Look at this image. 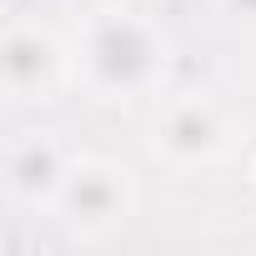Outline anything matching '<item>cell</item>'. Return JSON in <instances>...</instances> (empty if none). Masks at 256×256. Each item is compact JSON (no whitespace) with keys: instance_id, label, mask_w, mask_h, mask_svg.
<instances>
[{"instance_id":"52a82bcc","label":"cell","mask_w":256,"mask_h":256,"mask_svg":"<svg viewBox=\"0 0 256 256\" xmlns=\"http://www.w3.org/2000/svg\"><path fill=\"white\" fill-rule=\"evenodd\" d=\"M251 191H256V161H251Z\"/></svg>"},{"instance_id":"6da1fadb","label":"cell","mask_w":256,"mask_h":256,"mask_svg":"<svg viewBox=\"0 0 256 256\" xmlns=\"http://www.w3.org/2000/svg\"><path fill=\"white\" fill-rule=\"evenodd\" d=\"M70 50H76V80L100 100L151 96L171 60L166 30L151 16L120 10V6L90 10L80 20V30L70 36Z\"/></svg>"},{"instance_id":"277c9868","label":"cell","mask_w":256,"mask_h":256,"mask_svg":"<svg viewBox=\"0 0 256 256\" xmlns=\"http://www.w3.org/2000/svg\"><path fill=\"white\" fill-rule=\"evenodd\" d=\"M0 80L16 106H50L76 80V50L40 20H10L0 36Z\"/></svg>"},{"instance_id":"3957f363","label":"cell","mask_w":256,"mask_h":256,"mask_svg":"<svg viewBox=\"0 0 256 256\" xmlns=\"http://www.w3.org/2000/svg\"><path fill=\"white\" fill-rule=\"evenodd\" d=\"M241 141V120L216 100V96H176L161 106L151 126V156L171 171H206L221 166Z\"/></svg>"},{"instance_id":"7a4b0ae2","label":"cell","mask_w":256,"mask_h":256,"mask_svg":"<svg viewBox=\"0 0 256 256\" xmlns=\"http://www.w3.org/2000/svg\"><path fill=\"white\" fill-rule=\"evenodd\" d=\"M136 206H141V186L131 166L110 156H76L50 201V221L70 241H106L136 216Z\"/></svg>"},{"instance_id":"5b68a950","label":"cell","mask_w":256,"mask_h":256,"mask_svg":"<svg viewBox=\"0 0 256 256\" xmlns=\"http://www.w3.org/2000/svg\"><path fill=\"white\" fill-rule=\"evenodd\" d=\"M70 161H76V156H70L56 136H46V131L16 136L10 151H6V196H10L16 206L50 211V201H56V191H60Z\"/></svg>"},{"instance_id":"8992f818","label":"cell","mask_w":256,"mask_h":256,"mask_svg":"<svg viewBox=\"0 0 256 256\" xmlns=\"http://www.w3.org/2000/svg\"><path fill=\"white\" fill-rule=\"evenodd\" d=\"M216 10L226 16V26H236V30H251V36H256V0H216Z\"/></svg>"}]
</instances>
